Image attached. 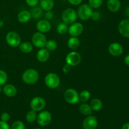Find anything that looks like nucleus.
Masks as SVG:
<instances>
[{"mask_svg":"<svg viewBox=\"0 0 129 129\" xmlns=\"http://www.w3.org/2000/svg\"><path fill=\"white\" fill-rule=\"evenodd\" d=\"M78 18L77 12L73 8H67L62 13V20L63 22L71 25L76 21Z\"/></svg>","mask_w":129,"mask_h":129,"instance_id":"obj_2","label":"nucleus"},{"mask_svg":"<svg viewBox=\"0 0 129 129\" xmlns=\"http://www.w3.org/2000/svg\"><path fill=\"white\" fill-rule=\"evenodd\" d=\"M45 17L47 20H52V19L53 18V17H54V13H53L52 11H47L46 13L45 14Z\"/></svg>","mask_w":129,"mask_h":129,"instance_id":"obj_36","label":"nucleus"},{"mask_svg":"<svg viewBox=\"0 0 129 129\" xmlns=\"http://www.w3.org/2000/svg\"><path fill=\"white\" fill-rule=\"evenodd\" d=\"M0 129H10V127L7 122L1 120L0 121Z\"/></svg>","mask_w":129,"mask_h":129,"instance_id":"obj_37","label":"nucleus"},{"mask_svg":"<svg viewBox=\"0 0 129 129\" xmlns=\"http://www.w3.org/2000/svg\"><path fill=\"white\" fill-rule=\"evenodd\" d=\"M103 0H89V5L92 8H98L103 5Z\"/></svg>","mask_w":129,"mask_h":129,"instance_id":"obj_30","label":"nucleus"},{"mask_svg":"<svg viewBox=\"0 0 129 129\" xmlns=\"http://www.w3.org/2000/svg\"><path fill=\"white\" fill-rule=\"evenodd\" d=\"M36 28L39 32H41L42 34L47 33L51 29V24L49 22V20H40L37 23Z\"/></svg>","mask_w":129,"mask_h":129,"instance_id":"obj_15","label":"nucleus"},{"mask_svg":"<svg viewBox=\"0 0 129 129\" xmlns=\"http://www.w3.org/2000/svg\"><path fill=\"white\" fill-rule=\"evenodd\" d=\"M3 25H4L3 21V20H1V18H0V28L3 27Z\"/></svg>","mask_w":129,"mask_h":129,"instance_id":"obj_43","label":"nucleus"},{"mask_svg":"<svg viewBox=\"0 0 129 129\" xmlns=\"http://www.w3.org/2000/svg\"><path fill=\"white\" fill-rule=\"evenodd\" d=\"M26 3L29 6L33 8L37 6L39 3V0H26Z\"/></svg>","mask_w":129,"mask_h":129,"instance_id":"obj_33","label":"nucleus"},{"mask_svg":"<svg viewBox=\"0 0 129 129\" xmlns=\"http://www.w3.org/2000/svg\"><path fill=\"white\" fill-rule=\"evenodd\" d=\"M10 115H9V113H7V112H4V113H3L1 115V120L2 121H4V122H7L8 121L10 120Z\"/></svg>","mask_w":129,"mask_h":129,"instance_id":"obj_35","label":"nucleus"},{"mask_svg":"<svg viewBox=\"0 0 129 129\" xmlns=\"http://www.w3.org/2000/svg\"><path fill=\"white\" fill-rule=\"evenodd\" d=\"M120 34L125 38H129V20H123L119 23L118 26Z\"/></svg>","mask_w":129,"mask_h":129,"instance_id":"obj_14","label":"nucleus"},{"mask_svg":"<svg viewBox=\"0 0 129 129\" xmlns=\"http://www.w3.org/2000/svg\"><path fill=\"white\" fill-rule=\"evenodd\" d=\"M100 18V15L99 13L97 12V11H93L90 18H91V20L93 21H97V20H99Z\"/></svg>","mask_w":129,"mask_h":129,"instance_id":"obj_34","label":"nucleus"},{"mask_svg":"<svg viewBox=\"0 0 129 129\" xmlns=\"http://www.w3.org/2000/svg\"><path fill=\"white\" fill-rule=\"evenodd\" d=\"M19 48H20V50L22 52L28 54V53H30L32 51L33 45L31 43L28 42H23L20 44Z\"/></svg>","mask_w":129,"mask_h":129,"instance_id":"obj_24","label":"nucleus"},{"mask_svg":"<svg viewBox=\"0 0 129 129\" xmlns=\"http://www.w3.org/2000/svg\"><path fill=\"white\" fill-rule=\"evenodd\" d=\"M68 28H69V26L68 24L65 23L64 22H62L58 24L57 26V31L60 35H64L68 32Z\"/></svg>","mask_w":129,"mask_h":129,"instance_id":"obj_26","label":"nucleus"},{"mask_svg":"<svg viewBox=\"0 0 129 129\" xmlns=\"http://www.w3.org/2000/svg\"><path fill=\"white\" fill-rule=\"evenodd\" d=\"M5 95L8 97H13L17 93V89L16 87L11 84H6L3 89Z\"/></svg>","mask_w":129,"mask_h":129,"instance_id":"obj_19","label":"nucleus"},{"mask_svg":"<svg viewBox=\"0 0 129 129\" xmlns=\"http://www.w3.org/2000/svg\"><path fill=\"white\" fill-rule=\"evenodd\" d=\"M35 129H40V128H35Z\"/></svg>","mask_w":129,"mask_h":129,"instance_id":"obj_45","label":"nucleus"},{"mask_svg":"<svg viewBox=\"0 0 129 129\" xmlns=\"http://www.w3.org/2000/svg\"><path fill=\"white\" fill-rule=\"evenodd\" d=\"M45 47L49 52L54 51L57 47V44L55 40L50 39V40H47Z\"/></svg>","mask_w":129,"mask_h":129,"instance_id":"obj_27","label":"nucleus"},{"mask_svg":"<svg viewBox=\"0 0 129 129\" xmlns=\"http://www.w3.org/2000/svg\"><path fill=\"white\" fill-rule=\"evenodd\" d=\"M80 45V41L76 37H72L69 38L68 41V46L72 50H76Z\"/></svg>","mask_w":129,"mask_h":129,"instance_id":"obj_23","label":"nucleus"},{"mask_svg":"<svg viewBox=\"0 0 129 129\" xmlns=\"http://www.w3.org/2000/svg\"><path fill=\"white\" fill-rule=\"evenodd\" d=\"M50 57V52L47 49L42 48L37 53V59L40 62L47 61Z\"/></svg>","mask_w":129,"mask_h":129,"instance_id":"obj_16","label":"nucleus"},{"mask_svg":"<svg viewBox=\"0 0 129 129\" xmlns=\"http://www.w3.org/2000/svg\"><path fill=\"white\" fill-rule=\"evenodd\" d=\"M37 123L39 125L45 127L47 126L52 120V115L48 111H42L37 117Z\"/></svg>","mask_w":129,"mask_h":129,"instance_id":"obj_9","label":"nucleus"},{"mask_svg":"<svg viewBox=\"0 0 129 129\" xmlns=\"http://www.w3.org/2000/svg\"><path fill=\"white\" fill-rule=\"evenodd\" d=\"M43 11L44 10L39 6H35V7H33L30 10V13H31V18H33L35 20H38V19L40 18L43 15Z\"/></svg>","mask_w":129,"mask_h":129,"instance_id":"obj_21","label":"nucleus"},{"mask_svg":"<svg viewBox=\"0 0 129 129\" xmlns=\"http://www.w3.org/2000/svg\"><path fill=\"white\" fill-rule=\"evenodd\" d=\"M60 80L57 74L50 73L46 75L45 78V83L48 88L50 89H55L59 86Z\"/></svg>","mask_w":129,"mask_h":129,"instance_id":"obj_5","label":"nucleus"},{"mask_svg":"<svg viewBox=\"0 0 129 129\" xmlns=\"http://www.w3.org/2000/svg\"><path fill=\"white\" fill-rule=\"evenodd\" d=\"M37 115L36 112L31 110L29 111L26 114V121L29 123H33L37 119Z\"/></svg>","mask_w":129,"mask_h":129,"instance_id":"obj_29","label":"nucleus"},{"mask_svg":"<svg viewBox=\"0 0 129 129\" xmlns=\"http://www.w3.org/2000/svg\"><path fill=\"white\" fill-rule=\"evenodd\" d=\"M45 100L40 96H36L33 98L30 102V108L35 112L42 111L45 107Z\"/></svg>","mask_w":129,"mask_h":129,"instance_id":"obj_8","label":"nucleus"},{"mask_svg":"<svg viewBox=\"0 0 129 129\" xmlns=\"http://www.w3.org/2000/svg\"><path fill=\"white\" fill-rule=\"evenodd\" d=\"M93 13V9L88 4H83L81 5L78 10V16L83 21H86L91 18Z\"/></svg>","mask_w":129,"mask_h":129,"instance_id":"obj_4","label":"nucleus"},{"mask_svg":"<svg viewBox=\"0 0 129 129\" xmlns=\"http://www.w3.org/2000/svg\"><path fill=\"white\" fill-rule=\"evenodd\" d=\"M83 30H84V26L81 23L74 22L71 24L68 28V32L71 36L77 37L81 35V34L83 33Z\"/></svg>","mask_w":129,"mask_h":129,"instance_id":"obj_11","label":"nucleus"},{"mask_svg":"<svg viewBox=\"0 0 129 129\" xmlns=\"http://www.w3.org/2000/svg\"><path fill=\"white\" fill-rule=\"evenodd\" d=\"M122 129H129V123H126L122 127Z\"/></svg>","mask_w":129,"mask_h":129,"instance_id":"obj_42","label":"nucleus"},{"mask_svg":"<svg viewBox=\"0 0 129 129\" xmlns=\"http://www.w3.org/2000/svg\"><path fill=\"white\" fill-rule=\"evenodd\" d=\"M108 52L112 56L118 57L123 54V48L119 43L113 42L108 47Z\"/></svg>","mask_w":129,"mask_h":129,"instance_id":"obj_13","label":"nucleus"},{"mask_svg":"<svg viewBox=\"0 0 129 129\" xmlns=\"http://www.w3.org/2000/svg\"><path fill=\"white\" fill-rule=\"evenodd\" d=\"M11 129H25L24 123L21 121H15L11 126Z\"/></svg>","mask_w":129,"mask_h":129,"instance_id":"obj_32","label":"nucleus"},{"mask_svg":"<svg viewBox=\"0 0 129 129\" xmlns=\"http://www.w3.org/2000/svg\"><path fill=\"white\" fill-rule=\"evenodd\" d=\"M31 13L28 10H23V11H20L17 16L18 20L21 23H27L31 19Z\"/></svg>","mask_w":129,"mask_h":129,"instance_id":"obj_18","label":"nucleus"},{"mask_svg":"<svg viewBox=\"0 0 129 129\" xmlns=\"http://www.w3.org/2000/svg\"><path fill=\"white\" fill-rule=\"evenodd\" d=\"M90 107L93 110L98 112L102 110L103 108V103L98 98H94L90 102Z\"/></svg>","mask_w":129,"mask_h":129,"instance_id":"obj_22","label":"nucleus"},{"mask_svg":"<svg viewBox=\"0 0 129 129\" xmlns=\"http://www.w3.org/2000/svg\"><path fill=\"white\" fill-rule=\"evenodd\" d=\"M8 81V75L5 71L0 70V85L2 86L6 84Z\"/></svg>","mask_w":129,"mask_h":129,"instance_id":"obj_31","label":"nucleus"},{"mask_svg":"<svg viewBox=\"0 0 129 129\" xmlns=\"http://www.w3.org/2000/svg\"><path fill=\"white\" fill-rule=\"evenodd\" d=\"M3 88H2V87H1V86L0 85V92H1L3 91Z\"/></svg>","mask_w":129,"mask_h":129,"instance_id":"obj_44","label":"nucleus"},{"mask_svg":"<svg viewBox=\"0 0 129 129\" xmlns=\"http://www.w3.org/2000/svg\"><path fill=\"white\" fill-rule=\"evenodd\" d=\"M39 3L44 11H51L54 6V0H39Z\"/></svg>","mask_w":129,"mask_h":129,"instance_id":"obj_20","label":"nucleus"},{"mask_svg":"<svg viewBox=\"0 0 129 129\" xmlns=\"http://www.w3.org/2000/svg\"><path fill=\"white\" fill-rule=\"evenodd\" d=\"M32 44L35 47L37 48H44L45 46V44L47 42L46 37L44 35V34L41 32L35 33L33 35L31 38Z\"/></svg>","mask_w":129,"mask_h":129,"instance_id":"obj_7","label":"nucleus"},{"mask_svg":"<svg viewBox=\"0 0 129 129\" xmlns=\"http://www.w3.org/2000/svg\"><path fill=\"white\" fill-rule=\"evenodd\" d=\"M68 2L72 5H74V6H78V5H80L82 3L83 0H68Z\"/></svg>","mask_w":129,"mask_h":129,"instance_id":"obj_39","label":"nucleus"},{"mask_svg":"<svg viewBox=\"0 0 129 129\" xmlns=\"http://www.w3.org/2000/svg\"><path fill=\"white\" fill-rule=\"evenodd\" d=\"M125 15L127 17L129 18V6H127L125 10Z\"/></svg>","mask_w":129,"mask_h":129,"instance_id":"obj_41","label":"nucleus"},{"mask_svg":"<svg viewBox=\"0 0 129 129\" xmlns=\"http://www.w3.org/2000/svg\"><path fill=\"white\" fill-rule=\"evenodd\" d=\"M124 61H125V63L126 65L129 66V54H128L127 55H126L125 57Z\"/></svg>","mask_w":129,"mask_h":129,"instance_id":"obj_40","label":"nucleus"},{"mask_svg":"<svg viewBox=\"0 0 129 129\" xmlns=\"http://www.w3.org/2000/svg\"><path fill=\"white\" fill-rule=\"evenodd\" d=\"M98 126V120L93 115H88L83 120V127L84 129H96Z\"/></svg>","mask_w":129,"mask_h":129,"instance_id":"obj_12","label":"nucleus"},{"mask_svg":"<svg viewBox=\"0 0 129 129\" xmlns=\"http://www.w3.org/2000/svg\"><path fill=\"white\" fill-rule=\"evenodd\" d=\"M66 61L67 64H69L71 66H76L80 64L81 61V56L77 52H71L67 55Z\"/></svg>","mask_w":129,"mask_h":129,"instance_id":"obj_10","label":"nucleus"},{"mask_svg":"<svg viewBox=\"0 0 129 129\" xmlns=\"http://www.w3.org/2000/svg\"><path fill=\"white\" fill-rule=\"evenodd\" d=\"M107 8L112 12H117L119 11L121 8L120 1V0H108Z\"/></svg>","mask_w":129,"mask_h":129,"instance_id":"obj_17","label":"nucleus"},{"mask_svg":"<svg viewBox=\"0 0 129 129\" xmlns=\"http://www.w3.org/2000/svg\"><path fill=\"white\" fill-rule=\"evenodd\" d=\"M79 111L84 115L88 116L92 114L93 110L91 109L89 105L84 103V104H81L80 105V107H79Z\"/></svg>","mask_w":129,"mask_h":129,"instance_id":"obj_25","label":"nucleus"},{"mask_svg":"<svg viewBox=\"0 0 129 129\" xmlns=\"http://www.w3.org/2000/svg\"><path fill=\"white\" fill-rule=\"evenodd\" d=\"M71 66H70L69 64L66 63V64H65L64 66V67H63L62 70L64 73H68L71 71Z\"/></svg>","mask_w":129,"mask_h":129,"instance_id":"obj_38","label":"nucleus"},{"mask_svg":"<svg viewBox=\"0 0 129 129\" xmlns=\"http://www.w3.org/2000/svg\"><path fill=\"white\" fill-rule=\"evenodd\" d=\"M91 97V93L88 90H83L79 94V101L81 102H86Z\"/></svg>","mask_w":129,"mask_h":129,"instance_id":"obj_28","label":"nucleus"},{"mask_svg":"<svg viewBox=\"0 0 129 129\" xmlns=\"http://www.w3.org/2000/svg\"><path fill=\"white\" fill-rule=\"evenodd\" d=\"M7 44L12 47H17L21 44V38L20 35L15 31H10L6 36Z\"/></svg>","mask_w":129,"mask_h":129,"instance_id":"obj_6","label":"nucleus"},{"mask_svg":"<svg viewBox=\"0 0 129 129\" xmlns=\"http://www.w3.org/2000/svg\"><path fill=\"white\" fill-rule=\"evenodd\" d=\"M22 80L27 84H34L39 79V74L34 69H26L22 74Z\"/></svg>","mask_w":129,"mask_h":129,"instance_id":"obj_1","label":"nucleus"},{"mask_svg":"<svg viewBox=\"0 0 129 129\" xmlns=\"http://www.w3.org/2000/svg\"><path fill=\"white\" fill-rule=\"evenodd\" d=\"M64 100L71 105H74L79 102V94L76 89L69 88L66 89L64 94Z\"/></svg>","mask_w":129,"mask_h":129,"instance_id":"obj_3","label":"nucleus"}]
</instances>
